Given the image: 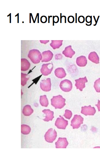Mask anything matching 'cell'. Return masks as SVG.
Wrapping results in <instances>:
<instances>
[{
  "label": "cell",
  "instance_id": "obj_1",
  "mask_svg": "<svg viewBox=\"0 0 100 157\" xmlns=\"http://www.w3.org/2000/svg\"><path fill=\"white\" fill-rule=\"evenodd\" d=\"M51 101V104L55 109H61L66 105V99L60 95L53 96Z\"/></svg>",
  "mask_w": 100,
  "mask_h": 157
},
{
  "label": "cell",
  "instance_id": "obj_2",
  "mask_svg": "<svg viewBox=\"0 0 100 157\" xmlns=\"http://www.w3.org/2000/svg\"><path fill=\"white\" fill-rule=\"evenodd\" d=\"M28 57L34 64H38L42 59V55L40 51L37 49L30 50Z\"/></svg>",
  "mask_w": 100,
  "mask_h": 157
},
{
  "label": "cell",
  "instance_id": "obj_3",
  "mask_svg": "<svg viewBox=\"0 0 100 157\" xmlns=\"http://www.w3.org/2000/svg\"><path fill=\"white\" fill-rule=\"evenodd\" d=\"M57 136L56 131L54 129L50 128L46 133L44 137L46 142L52 143L56 139Z\"/></svg>",
  "mask_w": 100,
  "mask_h": 157
},
{
  "label": "cell",
  "instance_id": "obj_4",
  "mask_svg": "<svg viewBox=\"0 0 100 157\" xmlns=\"http://www.w3.org/2000/svg\"><path fill=\"white\" fill-rule=\"evenodd\" d=\"M83 118L80 115H75L71 121V126L73 129H78L83 123Z\"/></svg>",
  "mask_w": 100,
  "mask_h": 157
},
{
  "label": "cell",
  "instance_id": "obj_5",
  "mask_svg": "<svg viewBox=\"0 0 100 157\" xmlns=\"http://www.w3.org/2000/svg\"><path fill=\"white\" fill-rule=\"evenodd\" d=\"M60 89L64 92H69L73 88V84L71 81L65 79L60 82Z\"/></svg>",
  "mask_w": 100,
  "mask_h": 157
},
{
  "label": "cell",
  "instance_id": "obj_6",
  "mask_svg": "<svg viewBox=\"0 0 100 157\" xmlns=\"http://www.w3.org/2000/svg\"><path fill=\"white\" fill-rule=\"evenodd\" d=\"M53 68V65L52 63L44 64L42 66L40 71L44 76H47L52 73Z\"/></svg>",
  "mask_w": 100,
  "mask_h": 157
},
{
  "label": "cell",
  "instance_id": "obj_7",
  "mask_svg": "<svg viewBox=\"0 0 100 157\" xmlns=\"http://www.w3.org/2000/svg\"><path fill=\"white\" fill-rule=\"evenodd\" d=\"M60 117V118H57L56 121L55 125L58 129L65 130L68 125V121L65 119L61 115Z\"/></svg>",
  "mask_w": 100,
  "mask_h": 157
},
{
  "label": "cell",
  "instance_id": "obj_8",
  "mask_svg": "<svg viewBox=\"0 0 100 157\" xmlns=\"http://www.w3.org/2000/svg\"><path fill=\"white\" fill-rule=\"evenodd\" d=\"M96 110L95 107H91L90 105L88 106H85L82 107L81 113L85 116H93L96 113Z\"/></svg>",
  "mask_w": 100,
  "mask_h": 157
},
{
  "label": "cell",
  "instance_id": "obj_9",
  "mask_svg": "<svg viewBox=\"0 0 100 157\" xmlns=\"http://www.w3.org/2000/svg\"><path fill=\"white\" fill-rule=\"evenodd\" d=\"M51 79L48 78L46 80H43L40 83V87L42 90L45 92H48L51 90Z\"/></svg>",
  "mask_w": 100,
  "mask_h": 157
},
{
  "label": "cell",
  "instance_id": "obj_10",
  "mask_svg": "<svg viewBox=\"0 0 100 157\" xmlns=\"http://www.w3.org/2000/svg\"><path fill=\"white\" fill-rule=\"evenodd\" d=\"M76 83L75 86L77 89H79L80 91H83V89L85 87V83L88 82L87 77H85L83 78H80L75 80Z\"/></svg>",
  "mask_w": 100,
  "mask_h": 157
},
{
  "label": "cell",
  "instance_id": "obj_11",
  "mask_svg": "<svg viewBox=\"0 0 100 157\" xmlns=\"http://www.w3.org/2000/svg\"><path fill=\"white\" fill-rule=\"evenodd\" d=\"M69 143L66 138L60 137L57 141L55 142L56 148H66Z\"/></svg>",
  "mask_w": 100,
  "mask_h": 157
},
{
  "label": "cell",
  "instance_id": "obj_12",
  "mask_svg": "<svg viewBox=\"0 0 100 157\" xmlns=\"http://www.w3.org/2000/svg\"><path fill=\"white\" fill-rule=\"evenodd\" d=\"M42 59L41 60L42 62H48L50 61L52 59L53 54L52 51L48 50L43 51L42 53Z\"/></svg>",
  "mask_w": 100,
  "mask_h": 157
},
{
  "label": "cell",
  "instance_id": "obj_13",
  "mask_svg": "<svg viewBox=\"0 0 100 157\" xmlns=\"http://www.w3.org/2000/svg\"><path fill=\"white\" fill-rule=\"evenodd\" d=\"M75 51L72 49V46H69L66 47L64 50L62 51V54L67 57L72 58L75 54Z\"/></svg>",
  "mask_w": 100,
  "mask_h": 157
},
{
  "label": "cell",
  "instance_id": "obj_14",
  "mask_svg": "<svg viewBox=\"0 0 100 157\" xmlns=\"http://www.w3.org/2000/svg\"><path fill=\"white\" fill-rule=\"evenodd\" d=\"M42 112L46 115V118L43 120L45 121L48 122L52 121L54 118V112L50 111L49 109H45L42 111Z\"/></svg>",
  "mask_w": 100,
  "mask_h": 157
},
{
  "label": "cell",
  "instance_id": "obj_15",
  "mask_svg": "<svg viewBox=\"0 0 100 157\" xmlns=\"http://www.w3.org/2000/svg\"><path fill=\"white\" fill-rule=\"evenodd\" d=\"M87 60L85 56H81L77 58L76 63L79 67H85L87 65Z\"/></svg>",
  "mask_w": 100,
  "mask_h": 157
},
{
  "label": "cell",
  "instance_id": "obj_16",
  "mask_svg": "<svg viewBox=\"0 0 100 157\" xmlns=\"http://www.w3.org/2000/svg\"><path fill=\"white\" fill-rule=\"evenodd\" d=\"M54 73L56 76L59 78H64L66 76V71L63 68H58L55 69Z\"/></svg>",
  "mask_w": 100,
  "mask_h": 157
},
{
  "label": "cell",
  "instance_id": "obj_17",
  "mask_svg": "<svg viewBox=\"0 0 100 157\" xmlns=\"http://www.w3.org/2000/svg\"><path fill=\"white\" fill-rule=\"evenodd\" d=\"M88 59L96 64L99 63V58L97 53L95 51L91 52L88 55Z\"/></svg>",
  "mask_w": 100,
  "mask_h": 157
},
{
  "label": "cell",
  "instance_id": "obj_18",
  "mask_svg": "<svg viewBox=\"0 0 100 157\" xmlns=\"http://www.w3.org/2000/svg\"><path fill=\"white\" fill-rule=\"evenodd\" d=\"M21 61V71H27L28 70L30 67V63L25 58H22Z\"/></svg>",
  "mask_w": 100,
  "mask_h": 157
},
{
  "label": "cell",
  "instance_id": "obj_19",
  "mask_svg": "<svg viewBox=\"0 0 100 157\" xmlns=\"http://www.w3.org/2000/svg\"><path fill=\"white\" fill-rule=\"evenodd\" d=\"M33 110L29 105L25 106L23 110V113L25 116H29L31 115L33 113Z\"/></svg>",
  "mask_w": 100,
  "mask_h": 157
},
{
  "label": "cell",
  "instance_id": "obj_20",
  "mask_svg": "<svg viewBox=\"0 0 100 157\" xmlns=\"http://www.w3.org/2000/svg\"><path fill=\"white\" fill-rule=\"evenodd\" d=\"M63 40H52L50 46L54 50L59 48L62 45Z\"/></svg>",
  "mask_w": 100,
  "mask_h": 157
},
{
  "label": "cell",
  "instance_id": "obj_21",
  "mask_svg": "<svg viewBox=\"0 0 100 157\" xmlns=\"http://www.w3.org/2000/svg\"><path fill=\"white\" fill-rule=\"evenodd\" d=\"M40 103L42 106L45 107L48 106L49 104L46 95L40 96Z\"/></svg>",
  "mask_w": 100,
  "mask_h": 157
},
{
  "label": "cell",
  "instance_id": "obj_22",
  "mask_svg": "<svg viewBox=\"0 0 100 157\" xmlns=\"http://www.w3.org/2000/svg\"><path fill=\"white\" fill-rule=\"evenodd\" d=\"M31 129L29 126L25 125H21V133L24 135H27L31 132Z\"/></svg>",
  "mask_w": 100,
  "mask_h": 157
},
{
  "label": "cell",
  "instance_id": "obj_23",
  "mask_svg": "<svg viewBox=\"0 0 100 157\" xmlns=\"http://www.w3.org/2000/svg\"><path fill=\"white\" fill-rule=\"evenodd\" d=\"M28 75L21 73V85L23 86H24L26 85L27 81L29 78Z\"/></svg>",
  "mask_w": 100,
  "mask_h": 157
},
{
  "label": "cell",
  "instance_id": "obj_24",
  "mask_svg": "<svg viewBox=\"0 0 100 157\" xmlns=\"http://www.w3.org/2000/svg\"><path fill=\"white\" fill-rule=\"evenodd\" d=\"M94 88L97 92H100V78L95 81L94 85Z\"/></svg>",
  "mask_w": 100,
  "mask_h": 157
},
{
  "label": "cell",
  "instance_id": "obj_25",
  "mask_svg": "<svg viewBox=\"0 0 100 157\" xmlns=\"http://www.w3.org/2000/svg\"><path fill=\"white\" fill-rule=\"evenodd\" d=\"M72 112L71 111L68 110H66L65 111V113L64 114V116L65 118L68 119H70L72 117Z\"/></svg>",
  "mask_w": 100,
  "mask_h": 157
},
{
  "label": "cell",
  "instance_id": "obj_26",
  "mask_svg": "<svg viewBox=\"0 0 100 157\" xmlns=\"http://www.w3.org/2000/svg\"><path fill=\"white\" fill-rule=\"evenodd\" d=\"M86 22L87 23H90V24H92V16H88L86 17L85 18Z\"/></svg>",
  "mask_w": 100,
  "mask_h": 157
},
{
  "label": "cell",
  "instance_id": "obj_27",
  "mask_svg": "<svg viewBox=\"0 0 100 157\" xmlns=\"http://www.w3.org/2000/svg\"><path fill=\"white\" fill-rule=\"evenodd\" d=\"M85 18L84 16H79L78 18V21L79 22L81 23H83L85 22Z\"/></svg>",
  "mask_w": 100,
  "mask_h": 157
},
{
  "label": "cell",
  "instance_id": "obj_28",
  "mask_svg": "<svg viewBox=\"0 0 100 157\" xmlns=\"http://www.w3.org/2000/svg\"><path fill=\"white\" fill-rule=\"evenodd\" d=\"M47 18L46 16H43L40 18V21L42 23H45L47 22Z\"/></svg>",
  "mask_w": 100,
  "mask_h": 157
},
{
  "label": "cell",
  "instance_id": "obj_29",
  "mask_svg": "<svg viewBox=\"0 0 100 157\" xmlns=\"http://www.w3.org/2000/svg\"><path fill=\"white\" fill-rule=\"evenodd\" d=\"M74 18L73 16H70L68 18V22L70 23H73L74 22Z\"/></svg>",
  "mask_w": 100,
  "mask_h": 157
},
{
  "label": "cell",
  "instance_id": "obj_30",
  "mask_svg": "<svg viewBox=\"0 0 100 157\" xmlns=\"http://www.w3.org/2000/svg\"><path fill=\"white\" fill-rule=\"evenodd\" d=\"M59 18L57 16H55L53 17V21L54 23H57L59 22Z\"/></svg>",
  "mask_w": 100,
  "mask_h": 157
},
{
  "label": "cell",
  "instance_id": "obj_31",
  "mask_svg": "<svg viewBox=\"0 0 100 157\" xmlns=\"http://www.w3.org/2000/svg\"><path fill=\"white\" fill-rule=\"evenodd\" d=\"M96 106L97 107L99 111H100V100H98V104H96Z\"/></svg>",
  "mask_w": 100,
  "mask_h": 157
},
{
  "label": "cell",
  "instance_id": "obj_32",
  "mask_svg": "<svg viewBox=\"0 0 100 157\" xmlns=\"http://www.w3.org/2000/svg\"><path fill=\"white\" fill-rule=\"evenodd\" d=\"M49 40H40V43L42 44H46L48 43L49 42Z\"/></svg>",
  "mask_w": 100,
  "mask_h": 157
}]
</instances>
